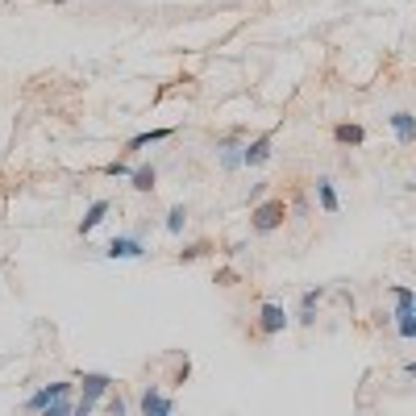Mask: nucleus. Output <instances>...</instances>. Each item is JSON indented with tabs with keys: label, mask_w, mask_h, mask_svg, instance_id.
<instances>
[{
	"label": "nucleus",
	"mask_w": 416,
	"mask_h": 416,
	"mask_svg": "<svg viewBox=\"0 0 416 416\" xmlns=\"http://www.w3.org/2000/svg\"><path fill=\"white\" fill-rule=\"evenodd\" d=\"M283 221H287V204H283V200H263V204H254V213H250L254 233H275Z\"/></svg>",
	"instance_id": "nucleus-1"
},
{
	"label": "nucleus",
	"mask_w": 416,
	"mask_h": 416,
	"mask_svg": "<svg viewBox=\"0 0 416 416\" xmlns=\"http://www.w3.org/2000/svg\"><path fill=\"white\" fill-rule=\"evenodd\" d=\"M146 241H141L138 233H121V237H113L108 246H104V258H113V263H130V258H146Z\"/></svg>",
	"instance_id": "nucleus-2"
},
{
	"label": "nucleus",
	"mask_w": 416,
	"mask_h": 416,
	"mask_svg": "<svg viewBox=\"0 0 416 416\" xmlns=\"http://www.w3.org/2000/svg\"><path fill=\"white\" fill-rule=\"evenodd\" d=\"M80 400H104V396H113V374H104V370H84L80 379Z\"/></svg>",
	"instance_id": "nucleus-3"
},
{
	"label": "nucleus",
	"mask_w": 416,
	"mask_h": 416,
	"mask_svg": "<svg viewBox=\"0 0 416 416\" xmlns=\"http://www.w3.org/2000/svg\"><path fill=\"white\" fill-rule=\"evenodd\" d=\"M287 324H291V317L283 313V304L267 300V304L258 308V333H263V337H275V333H283Z\"/></svg>",
	"instance_id": "nucleus-4"
},
{
	"label": "nucleus",
	"mask_w": 416,
	"mask_h": 416,
	"mask_svg": "<svg viewBox=\"0 0 416 416\" xmlns=\"http://www.w3.org/2000/svg\"><path fill=\"white\" fill-rule=\"evenodd\" d=\"M138 408H141V416H171V412H175V404H171V396H167V391H158L154 383H150V387L141 391Z\"/></svg>",
	"instance_id": "nucleus-5"
},
{
	"label": "nucleus",
	"mask_w": 416,
	"mask_h": 416,
	"mask_svg": "<svg viewBox=\"0 0 416 416\" xmlns=\"http://www.w3.org/2000/svg\"><path fill=\"white\" fill-rule=\"evenodd\" d=\"M71 387H75V383H67V379H63V383H46V387H38V391L25 400V408H30V412H42L46 404L63 400V396H71Z\"/></svg>",
	"instance_id": "nucleus-6"
},
{
	"label": "nucleus",
	"mask_w": 416,
	"mask_h": 416,
	"mask_svg": "<svg viewBox=\"0 0 416 416\" xmlns=\"http://www.w3.org/2000/svg\"><path fill=\"white\" fill-rule=\"evenodd\" d=\"M271 158V134H258L254 141H246L241 150V167H263Z\"/></svg>",
	"instance_id": "nucleus-7"
},
{
	"label": "nucleus",
	"mask_w": 416,
	"mask_h": 416,
	"mask_svg": "<svg viewBox=\"0 0 416 416\" xmlns=\"http://www.w3.org/2000/svg\"><path fill=\"white\" fill-rule=\"evenodd\" d=\"M387 121H391V130H396V141H400V146H412V141H416V117L408 113V108L391 113Z\"/></svg>",
	"instance_id": "nucleus-8"
},
{
	"label": "nucleus",
	"mask_w": 416,
	"mask_h": 416,
	"mask_svg": "<svg viewBox=\"0 0 416 416\" xmlns=\"http://www.w3.org/2000/svg\"><path fill=\"white\" fill-rule=\"evenodd\" d=\"M108 213H113V204H108V200H92V204H88V213H84V221H80V233L88 237V233H92L96 225L108 217Z\"/></svg>",
	"instance_id": "nucleus-9"
},
{
	"label": "nucleus",
	"mask_w": 416,
	"mask_h": 416,
	"mask_svg": "<svg viewBox=\"0 0 416 416\" xmlns=\"http://www.w3.org/2000/svg\"><path fill=\"white\" fill-rule=\"evenodd\" d=\"M241 150H246V146H237L233 138L217 141V158H221V167H225V171H237V167H241Z\"/></svg>",
	"instance_id": "nucleus-10"
},
{
	"label": "nucleus",
	"mask_w": 416,
	"mask_h": 416,
	"mask_svg": "<svg viewBox=\"0 0 416 416\" xmlns=\"http://www.w3.org/2000/svg\"><path fill=\"white\" fill-rule=\"evenodd\" d=\"M333 141H337V146H363V141H367V130H363V125L341 121V125L333 130Z\"/></svg>",
	"instance_id": "nucleus-11"
},
{
	"label": "nucleus",
	"mask_w": 416,
	"mask_h": 416,
	"mask_svg": "<svg viewBox=\"0 0 416 416\" xmlns=\"http://www.w3.org/2000/svg\"><path fill=\"white\" fill-rule=\"evenodd\" d=\"M321 287H313V291H304V300H300V317H296V321L300 324H313L317 321V304H321Z\"/></svg>",
	"instance_id": "nucleus-12"
},
{
	"label": "nucleus",
	"mask_w": 416,
	"mask_h": 416,
	"mask_svg": "<svg viewBox=\"0 0 416 416\" xmlns=\"http://www.w3.org/2000/svg\"><path fill=\"white\" fill-rule=\"evenodd\" d=\"M154 184H158V171H154L150 163H146V167H138V171L130 175V187H134V191H154Z\"/></svg>",
	"instance_id": "nucleus-13"
},
{
	"label": "nucleus",
	"mask_w": 416,
	"mask_h": 416,
	"mask_svg": "<svg viewBox=\"0 0 416 416\" xmlns=\"http://www.w3.org/2000/svg\"><path fill=\"white\" fill-rule=\"evenodd\" d=\"M184 225H187V208H184V204H171V208H167L163 229L171 233V237H179V233H184Z\"/></svg>",
	"instance_id": "nucleus-14"
},
{
	"label": "nucleus",
	"mask_w": 416,
	"mask_h": 416,
	"mask_svg": "<svg viewBox=\"0 0 416 416\" xmlns=\"http://www.w3.org/2000/svg\"><path fill=\"white\" fill-rule=\"evenodd\" d=\"M317 200H321L324 213H337V208H341V200H337V191H333L329 179H317Z\"/></svg>",
	"instance_id": "nucleus-15"
},
{
	"label": "nucleus",
	"mask_w": 416,
	"mask_h": 416,
	"mask_svg": "<svg viewBox=\"0 0 416 416\" xmlns=\"http://www.w3.org/2000/svg\"><path fill=\"white\" fill-rule=\"evenodd\" d=\"M171 138V130H150V134H138V138H130L125 150H146V146H154V141H167Z\"/></svg>",
	"instance_id": "nucleus-16"
},
{
	"label": "nucleus",
	"mask_w": 416,
	"mask_h": 416,
	"mask_svg": "<svg viewBox=\"0 0 416 416\" xmlns=\"http://www.w3.org/2000/svg\"><path fill=\"white\" fill-rule=\"evenodd\" d=\"M100 171H104V175H108V179H130V175H134V171H130V163H125V158H113V163H104V167H100Z\"/></svg>",
	"instance_id": "nucleus-17"
},
{
	"label": "nucleus",
	"mask_w": 416,
	"mask_h": 416,
	"mask_svg": "<svg viewBox=\"0 0 416 416\" xmlns=\"http://www.w3.org/2000/svg\"><path fill=\"white\" fill-rule=\"evenodd\" d=\"M75 412V404H71V396H63V400H54V404H46L38 416H71Z\"/></svg>",
	"instance_id": "nucleus-18"
},
{
	"label": "nucleus",
	"mask_w": 416,
	"mask_h": 416,
	"mask_svg": "<svg viewBox=\"0 0 416 416\" xmlns=\"http://www.w3.org/2000/svg\"><path fill=\"white\" fill-rule=\"evenodd\" d=\"M104 412H108V416H125L130 408H125V400H121V396L113 391V396H104Z\"/></svg>",
	"instance_id": "nucleus-19"
},
{
	"label": "nucleus",
	"mask_w": 416,
	"mask_h": 416,
	"mask_svg": "<svg viewBox=\"0 0 416 416\" xmlns=\"http://www.w3.org/2000/svg\"><path fill=\"white\" fill-rule=\"evenodd\" d=\"M396 333H400L404 341H416V317H400V321H396Z\"/></svg>",
	"instance_id": "nucleus-20"
},
{
	"label": "nucleus",
	"mask_w": 416,
	"mask_h": 416,
	"mask_svg": "<svg viewBox=\"0 0 416 416\" xmlns=\"http://www.w3.org/2000/svg\"><path fill=\"white\" fill-rule=\"evenodd\" d=\"M204 250H208V241H196V246H184V250H179V263H191V258H200Z\"/></svg>",
	"instance_id": "nucleus-21"
},
{
	"label": "nucleus",
	"mask_w": 416,
	"mask_h": 416,
	"mask_svg": "<svg viewBox=\"0 0 416 416\" xmlns=\"http://www.w3.org/2000/svg\"><path fill=\"white\" fill-rule=\"evenodd\" d=\"M92 408H96L92 400H75V412L71 416H92Z\"/></svg>",
	"instance_id": "nucleus-22"
},
{
	"label": "nucleus",
	"mask_w": 416,
	"mask_h": 416,
	"mask_svg": "<svg viewBox=\"0 0 416 416\" xmlns=\"http://www.w3.org/2000/svg\"><path fill=\"white\" fill-rule=\"evenodd\" d=\"M404 370H408V374H412V379H416V363H408V367H404Z\"/></svg>",
	"instance_id": "nucleus-23"
},
{
	"label": "nucleus",
	"mask_w": 416,
	"mask_h": 416,
	"mask_svg": "<svg viewBox=\"0 0 416 416\" xmlns=\"http://www.w3.org/2000/svg\"><path fill=\"white\" fill-rule=\"evenodd\" d=\"M54 4H67V0H54Z\"/></svg>",
	"instance_id": "nucleus-24"
},
{
	"label": "nucleus",
	"mask_w": 416,
	"mask_h": 416,
	"mask_svg": "<svg viewBox=\"0 0 416 416\" xmlns=\"http://www.w3.org/2000/svg\"><path fill=\"white\" fill-rule=\"evenodd\" d=\"M412 317H416V308H412Z\"/></svg>",
	"instance_id": "nucleus-25"
},
{
	"label": "nucleus",
	"mask_w": 416,
	"mask_h": 416,
	"mask_svg": "<svg viewBox=\"0 0 416 416\" xmlns=\"http://www.w3.org/2000/svg\"><path fill=\"white\" fill-rule=\"evenodd\" d=\"M171 416H175V412H171Z\"/></svg>",
	"instance_id": "nucleus-26"
}]
</instances>
